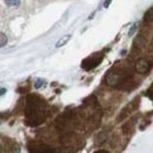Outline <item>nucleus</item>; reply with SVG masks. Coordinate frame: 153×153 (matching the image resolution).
Instances as JSON below:
<instances>
[{"label": "nucleus", "mask_w": 153, "mask_h": 153, "mask_svg": "<svg viewBox=\"0 0 153 153\" xmlns=\"http://www.w3.org/2000/svg\"><path fill=\"white\" fill-rule=\"evenodd\" d=\"M25 114L27 123L32 126L41 124L46 118V104L38 96H28L26 100Z\"/></svg>", "instance_id": "obj_1"}, {"label": "nucleus", "mask_w": 153, "mask_h": 153, "mask_svg": "<svg viewBox=\"0 0 153 153\" xmlns=\"http://www.w3.org/2000/svg\"><path fill=\"white\" fill-rule=\"evenodd\" d=\"M153 67V61L146 59V58H140L137 62H135V71L140 74H145L147 72L151 71Z\"/></svg>", "instance_id": "obj_2"}, {"label": "nucleus", "mask_w": 153, "mask_h": 153, "mask_svg": "<svg viewBox=\"0 0 153 153\" xmlns=\"http://www.w3.org/2000/svg\"><path fill=\"white\" fill-rule=\"evenodd\" d=\"M101 59H102V54L96 53V54L88 57L87 59H85V60L82 61L81 66H82V68H85V70H87V71H88V70H92V68L96 67L97 65H99V62H101Z\"/></svg>", "instance_id": "obj_3"}, {"label": "nucleus", "mask_w": 153, "mask_h": 153, "mask_svg": "<svg viewBox=\"0 0 153 153\" xmlns=\"http://www.w3.org/2000/svg\"><path fill=\"white\" fill-rule=\"evenodd\" d=\"M139 102V98H135L133 101H131L123 111H121V113H120V115L118 117V120H123V119H125L127 115L131 113V111H133L134 110V107L137 106V104Z\"/></svg>", "instance_id": "obj_4"}, {"label": "nucleus", "mask_w": 153, "mask_h": 153, "mask_svg": "<svg viewBox=\"0 0 153 153\" xmlns=\"http://www.w3.org/2000/svg\"><path fill=\"white\" fill-rule=\"evenodd\" d=\"M143 20H144L145 24H151V22H153V7H151L150 10L146 11V13L144 14Z\"/></svg>", "instance_id": "obj_5"}, {"label": "nucleus", "mask_w": 153, "mask_h": 153, "mask_svg": "<svg viewBox=\"0 0 153 153\" xmlns=\"http://www.w3.org/2000/svg\"><path fill=\"white\" fill-rule=\"evenodd\" d=\"M145 45V39H144V37L143 36H139L138 38L134 40V44H133V50H137L138 48V51L143 47Z\"/></svg>", "instance_id": "obj_6"}, {"label": "nucleus", "mask_w": 153, "mask_h": 153, "mask_svg": "<svg viewBox=\"0 0 153 153\" xmlns=\"http://www.w3.org/2000/svg\"><path fill=\"white\" fill-rule=\"evenodd\" d=\"M71 38H72V36H71V34H66V36H64L62 38H60L59 40H58V42L56 44V47L59 48V47H61V46L66 45V44H67V41H68Z\"/></svg>", "instance_id": "obj_7"}, {"label": "nucleus", "mask_w": 153, "mask_h": 153, "mask_svg": "<svg viewBox=\"0 0 153 153\" xmlns=\"http://www.w3.org/2000/svg\"><path fill=\"white\" fill-rule=\"evenodd\" d=\"M22 0H5L6 5L10 6V7H18L20 4H21Z\"/></svg>", "instance_id": "obj_8"}, {"label": "nucleus", "mask_w": 153, "mask_h": 153, "mask_svg": "<svg viewBox=\"0 0 153 153\" xmlns=\"http://www.w3.org/2000/svg\"><path fill=\"white\" fill-rule=\"evenodd\" d=\"M6 44H7V37H6V34L4 32H1L0 33V46L4 47Z\"/></svg>", "instance_id": "obj_9"}, {"label": "nucleus", "mask_w": 153, "mask_h": 153, "mask_svg": "<svg viewBox=\"0 0 153 153\" xmlns=\"http://www.w3.org/2000/svg\"><path fill=\"white\" fill-rule=\"evenodd\" d=\"M45 85V81L44 80H40V79H38V80H36L34 81V87L36 88H40L41 86H44Z\"/></svg>", "instance_id": "obj_10"}, {"label": "nucleus", "mask_w": 153, "mask_h": 153, "mask_svg": "<svg viewBox=\"0 0 153 153\" xmlns=\"http://www.w3.org/2000/svg\"><path fill=\"white\" fill-rule=\"evenodd\" d=\"M137 26H138V24H134V26L131 28V31H130V33H128V36H132L134 33V31H135V28H137Z\"/></svg>", "instance_id": "obj_11"}, {"label": "nucleus", "mask_w": 153, "mask_h": 153, "mask_svg": "<svg viewBox=\"0 0 153 153\" xmlns=\"http://www.w3.org/2000/svg\"><path fill=\"white\" fill-rule=\"evenodd\" d=\"M94 153H110L108 151H105V150H99V151H97Z\"/></svg>", "instance_id": "obj_12"}, {"label": "nucleus", "mask_w": 153, "mask_h": 153, "mask_svg": "<svg viewBox=\"0 0 153 153\" xmlns=\"http://www.w3.org/2000/svg\"><path fill=\"white\" fill-rule=\"evenodd\" d=\"M110 2H111V0H106V2H105V4H104V7H107V6H108V4H110Z\"/></svg>", "instance_id": "obj_13"}, {"label": "nucleus", "mask_w": 153, "mask_h": 153, "mask_svg": "<svg viewBox=\"0 0 153 153\" xmlns=\"http://www.w3.org/2000/svg\"><path fill=\"white\" fill-rule=\"evenodd\" d=\"M5 93V88H1V96Z\"/></svg>", "instance_id": "obj_14"}]
</instances>
